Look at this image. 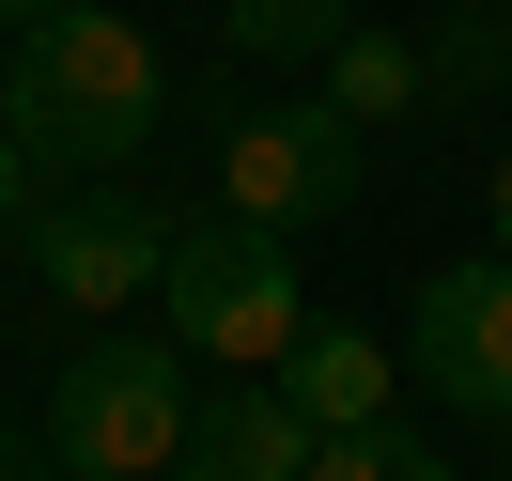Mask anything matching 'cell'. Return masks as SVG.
<instances>
[{
    "instance_id": "1",
    "label": "cell",
    "mask_w": 512,
    "mask_h": 481,
    "mask_svg": "<svg viewBox=\"0 0 512 481\" xmlns=\"http://www.w3.org/2000/svg\"><path fill=\"white\" fill-rule=\"evenodd\" d=\"M156 109H171V63L109 0H63L47 32L0 47V125H16L32 171H125L140 140H156Z\"/></svg>"
},
{
    "instance_id": "2",
    "label": "cell",
    "mask_w": 512,
    "mask_h": 481,
    "mask_svg": "<svg viewBox=\"0 0 512 481\" xmlns=\"http://www.w3.org/2000/svg\"><path fill=\"white\" fill-rule=\"evenodd\" d=\"M156 311L202 373H280L311 342V295H295V249L249 218H171V264H156Z\"/></svg>"
},
{
    "instance_id": "3",
    "label": "cell",
    "mask_w": 512,
    "mask_h": 481,
    "mask_svg": "<svg viewBox=\"0 0 512 481\" xmlns=\"http://www.w3.org/2000/svg\"><path fill=\"white\" fill-rule=\"evenodd\" d=\"M187 419H202V388L156 342H78L63 388H47V466L63 481H171L187 466Z\"/></svg>"
},
{
    "instance_id": "4",
    "label": "cell",
    "mask_w": 512,
    "mask_h": 481,
    "mask_svg": "<svg viewBox=\"0 0 512 481\" xmlns=\"http://www.w3.org/2000/svg\"><path fill=\"white\" fill-rule=\"evenodd\" d=\"M342 202H357V125L326 94H280V109H249V125L218 140V218L311 233V218H342Z\"/></svg>"
},
{
    "instance_id": "5",
    "label": "cell",
    "mask_w": 512,
    "mask_h": 481,
    "mask_svg": "<svg viewBox=\"0 0 512 481\" xmlns=\"http://www.w3.org/2000/svg\"><path fill=\"white\" fill-rule=\"evenodd\" d=\"M404 357H419V388H435V404L512 419V249H497V264H435V280H419V311H404Z\"/></svg>"
},
{
    "instance_id": "6",
    "label": "cell",
    "mask_w": 512,
    "mask_h": 481,
    "mask_svg": "<svg viewBox=\"0 0 512 481\" xmlns=\"http://www.w3.org/2000/svg\"><path fill=\"white\" fill-rule=\"evenodd\" d=\"M156 264H171L156 202H47L32 218V280L63 295V311H125V295H156Z\"/></svg>"
},
{
    "instance_id": "7",
    "label": "cell",
    "mask_w": 512,
    "mask_h": 481,
    "mask_svg": "<svg viewBox=\"0 0 512 481\" xmlns=\"http://www.w3.org/2000/svg\"><path fill=\"white\" fill-rule=\"evenodd\" d=\"M311 404H295V388L280 373H233L218 388V404H202L187 419V466H171V481H311Z\"/></svg>"
},
{
    "instance_id": "8",
    "label": "cell",
    "mask_w": 512,
    "mask_h": 481,
    "mask_svg": "<svg viewBox=\"0 0 512 481\" xmlns=\"http://www.w3.org/2000/svg\"><path fill=\"white\" fill-rule=\"evenodd\" d=\"M280 388L311 404V435H357V419H388V342L373 326H311V342L280 357Z\"/></svg>"
},
{
    "instance_id": "9",
    "label": "cell",
    "mask_w": 512,
    "mask_h": 481,
    "mask_svg": "<svg viewBox=\"0 0 512 481\" xmlns=\"http://www.w3.org/2000/svg\"><path fill=\"white\" fill-rule=\"evenodd\" d=\"M419 94H435V63H419L404 32H342L326 47V109H342V125H404Z\"/></svg>"
},
{
    "instance_id": "10",
    "label": "cell",
    "mask_w": 512,
    "mask_h": 481,
    "mask_svg": "<svg viewBox=\"0 0 512 481\" xmlns=\"http://www.w3.org/2000/svg\"><path fill=\"white\" fill-rule=\"evenodd\" d=\"M218 32L249 47V63H326V47L357 32V0H218Z\"/></svg>"
},
{
    "instance_id": "11",
    "label": "cell",
    "mask_w": 512,
    "mask_h": 481,
    "mask_svg": "<svg viewBox=\"0 0 512 481\" xmlns=\"http://www.w3.org/2000/svg\"><path fill=\"white\" fill-rule=\"evenodd\" d=\"M311 481H450V466L404 435V419H357V435H326V450H311Z\"/></svg>"
},
{
    "instance_id": "12",
    "label": "cell",
    "mask_w": 512,
    "mask_h": 481,
    "mask_svg": "<svg viewBox=\"0 0 512 481\" xmlns=\"http://www.w3.org/2000/svg\"><path fill=\"white\" fill-rule=\"evenodd\" d=\"M435 63V94H497V63H512V0H466L450 16V47H419Z\"/></svg>"
},
{
    "instance_id": "13",
    "label": "cell",
    "mask_w": 512,
    "mask_h": 481,
    "mask_svg": "<svg viewBox=\"0 0 512 481\" xmlns=\"http://www.w3.org/2000/svg\"><path fill=\"white\" fill-rule=\"evenodd\" d=\"M32 218H47V171L16 156V125H0V233H32Z\"/></svg>"
},
{
    "instance_id": "14",
    "label": "cell",
    "mask_w": 512,
    "mask_h": 481,
    "mask_svg": "<svg viewBox=\"0 0 512 481\" xmlns=\"http://www.w3.org/2000/svg\"><path fill=\"white\" fill-rule=\"evenodd\" d=\"M0 481H63V466H47V435H16V419H0Z\"/></svg>"
},
{
    "instance_id": "15",
    "label": "cell",
    "mask_w": 512,
    "mask_h": 481,
    "mask_svg": "<svg viewBox=\"0 0 512 481\" xmlns=\"http://www.w3.org/2000/svg\"><path fill=\"white\" fill-rule=\"evenodd\" d=\"M47 16H63V0H0V47H16V32H47Z\"/></svg>"
},
{
    "instance_id": "16",
    "label": "cell",
    "mask_w": 512,
    "mask_h": 481,
    "mask_svg": "<svg viewBox=\"0 0 512 481\" xmlns=\"http://www.w3.org/2000/svg\"><path fill=\"white\" fill-rule=\"evenodd\" d=\"M497 249H512V156H497Z\"/></svg>"
}]
</instances>
